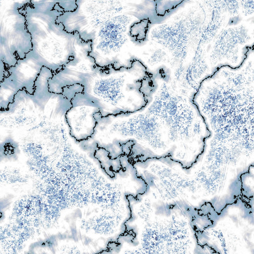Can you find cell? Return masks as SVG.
I'll list each match as a JSON object with an SVG mask.
<instances>
[{
    "label": "cell",
    "instance_id": "1",
    "mask_svg": "<svg viewBox=\"0 0 254 254\" xmlns=\"http://www.w3.org/2000/svg\"><path fill=\"white\" fill-rule=\"evenodd\" d=\"M68 2V1H67ZM60 3L56 21L90 44L88 55L101 67H129L137 55L132 28L139 18L134 0H81Z\"/></svg>",
    "mask_w": 254,
    "mask_h": 254
},
{
    "label": "cell",
    "instance_id": "4",
    "mask_svg": "<svg viewBox=\"0 0 254 254\" xmlns=\"http://www.w3.org/2000/svg\"><path fill=\"white\" fill-rule=\"evenodd\" d=\"M27 0H0V85L32 48L22 10Z\"/></svg>",
    "mask_w": 254,
    "mask_h": 254
},
{
    "label": "cell",
    "instance_id": "2",
    "mask_svg": "<svg viewBox=\"0 0 254 254\" xmlns=\"http://www.w3.org/2000/svg\"><path fill=\"white\" fill-rule=\"evenodd\" d=\"M22 10L32 48L10 68L8 76L0 83V105L5 106L12 102L20 90L32 94L43 67L53 74L58 72L72 60L83 44L73 45L76 43L69 38L75 34L67 32L56 21L60 12L57 1L28 0Z\"/></svg>",
    "mask_w": 254,
    "mask_h": 254
},
{
    "label": "cell",
    "instance_id": "7",
    "mask_svg": "<svg viewBox=\"0 0 254 254\" xmlns=\"http://www.w3.org/2000/svg\"></svg>",
    "mask_w": 254,
    "mask_h": 254
},
{
    "label": "cell",
    "instance_id": "5",
    "mask_svg": "<svg viewBox=\"0 0 254 254\" xmlns=\"http://www.w3.org/2000/svg\"><path fill=\"white\" fill-rule=\"evenodd\" d=\"M111 241L81 227L77 218L64 219L61 229L41 245L42 254H97L107 249Z\"/></svg>",
    "mask_w": 254,
    "mask_h": 254
},
{
    "label": "cell",
    "instance_id": "3",
    "mask_svg": "<svg viewBox=\"0 0 254 254\" xmlns=\"http://www.w3.org/2000/svg\"><path fill=\"white\" fill-rule=\"evenodd\" d=\"M148 73L138 60L129 67H101L91 58L85 67L72 76L73 84L83 87L82 93L99 109L100 118L133 113L145 107L142 81Z\"/></svg>",
    "mask_w": 254,
    "mask_h": 254
},
{
    "label": "cell",
    "instance_id": "6",
    "mask_svg": "<svg viewBox=\"0 0 254 254\" xmlns=\"http://www.w3.org/2000/svg\"><path fill=\"white\" fill-rule=\"evenodd\" d=\"M87 53H88V52H87ZM82 55H83V54H82ZM80 56H81V55H80ZM74 60H75V59H74ZM73 61H72V62H73ZM72 62H71V63H72ZM71 63H70V64H71ZM69 64H68V65H69Z\"/></svg>",
    "mask_w": 254,
    "mask_h": 254
}]
</instances>
